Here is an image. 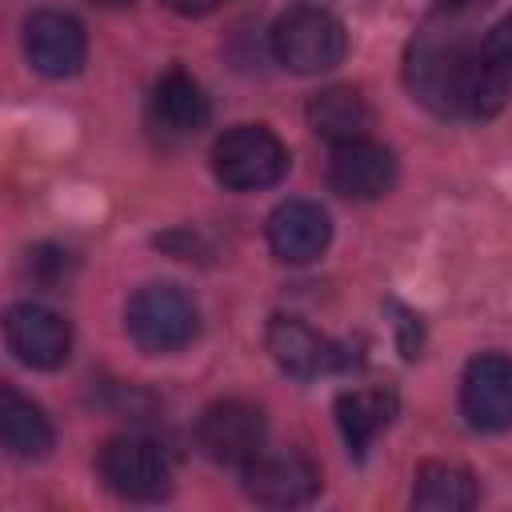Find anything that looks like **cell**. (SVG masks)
I'll return each instance as SVG.
<instances>
[{"label": "cell", "mask_w": 512, "mask_h": 512, "mask_svg": "<svg viewBox=\"0 0 512 512\" xmlns=\"http://www.w3.org/2000/svg\"><path fill=\"white\" fill-rule=\"evenodd\" d=\"M480 36L456 8L432 12L404 48V84L436 116H464Z\"/></svg>", "instance_id": "1"}, {"label": "cell", "mask_w": 512, "mask_h": 512, "mask_svg": "<svg viewBox=\"0 0 512 512\" xmlns=\"http://www.w3.org/2000/svg\"><path fill=\"white\" fill-rule=\"evenodd\" d=\"M348 52V32L344 24L316 4H296L272 24V56L300 76L328 72L344 60Z\"/></svg>", "instance_id": "2"}, {"label": "cell", "mask_w": 512, "mask_h": 512, "mask_svg": "<svg viewBox=\"0 0 512 512\" xmlns=\"http://www.w3.org/2000/svg\"><path fill=\"white\" fill-rule=\"evenodd\" d=\"M124 328L140 352L168 356V352H180L184 344H192L200 316L184 288L144 284V288H136V296L124 308Z\"/></svg>", "instance_id": "3"}, {"label": "cell", "mask_w": 512, "mask_h": 512, "mask_svg": "<svg viewBox=\"0 0 512 512\" xmlns=\"http://www.w3.org/2000/svg\"><path fill=\"white\" fill-rule=\"evenodd\" d=\"M212 172L232 192H260L284 180L288 148L264 124H236L212 148Z\"/></svg>", "instance_id": "4"}, {"label": "cell", "mask_w": 512, "mask_h": 512, "mask_svg": "<svg viewBox=\"0 0 512 512\" xmlns=\"http://www.w3.org/2000/svg\"><path fill=\"white\" fill-rule=\"evenodd\" d=\"M96 472L120 500L152 504V500H164L172 492L168 456L148 436H112V440H104V448L96 456Z\"/></svg>", "instance_id": "5"}, {"label": "cell", "mask_w": 512, "mask_h": 512, "mask_svg": "<svg viewBox=\"0 0 512 512\" xmlns=\"http://www.w3.org/2000/svg\"><path fill=\"white\" fill-rule=\"evenodd\" d=\"M264 412L252 400H216L196 420V448L220 468H248L264 452Z\"/></svg>", "instance_id": "6"}, {"label": "cell", "mask_w": 512, "mask_h": 512, "mask_svg": "<svg viewBox=\"0 0 512 512\" xmlns=\"http://www.w3.org/2000/svg\"><path fill=\"white\" fill-rule=\"evenodd\" d=\"M240 476L244 492L264 508H296L320 492V468L300 448H264Z\"/></svg>", "instance_id": "7"}, {"label": "cell", "mask_w": 512, "mask_h": 512, "mask_svg": "<svg viewBox=\"0 0 512 512\" xmlns=\"http://www.w3.org/2000/svg\"><path fill=\"white\" fill-rule=\"evenodd\" d=\"M460 412L480 432L512 428V356L480 352L460 376Z\"/></svg>", "instance_id": "8"}, {"label": "cell", "mask_w": 512, "mask_h": 512, "mask_svg": "<svg viewBox=\"0 0 512 512\" xmlns=\"http://www.w3.org/2000/svg\"><path fill=\"white\" fill-rule=\"evenodd\" d=\"M4 340H8V352L28 364V368H60L72 352V328L60 312L44 308V304H32V300H20L4 312Z\"/></svg>", "instance_id": "9"}, {"label": "cell", "mask_w": 512, "mask_h": 512, "mask_svg": "<svg viewBox=\"0 0 512 512\" xmlns=\"http://www.w3.org/2000/svg\"><path fill=\"white\" fill-rule=\"evenodd\" d=\"M24 56L48 80L76 76L84 68V56H88V40H84L80 20L68 12H56V8L32 12L24 20Z\"/></svg>", "instance_id": "10"}, {"label": "cell", "mask_w": 512, "mask_h": 512, "mask_svg": "<svg viewBox=\"0 0 512 512\" xmlns=\"http://www.w3.org/2000/svg\"><path fill=\"white\" fill-rule=\"evenodd\" d=\"M328 184L344 200H360V204L380 200L396 184V156L384 144H376L372 136H356V140L332 144Z\"/></svg>", "instance_id": "11"}, {"label": "cell", "mask_w": 512, "mask_h": 512, "mask_svg": "<svg viewBox=\"0 0 512 512\" xmlns=\"http://www.w3.org/2000/svg\"><path fill=\"white\" fill-rule=\"evenodd\" d=\"M208 116H212L208 96L188 72L172 68L156 80V88L148 96V128L164 144H180V140L200 136L208 128Z\"/></svg>", "instance_id": "12"}, {"label": "cell", "mask_w": 512, "mask_h": 512, "mask_svg": "<svg viewBox=\"0 0 512 512\" xmlns=\"http://www.w3.org/2000/svg\"><path fill=\"white\" fill-rule=\"evenodd\" d=\"M508 96H512V12L500 24H492V32L480 36V44H476L464 116L488 120L508 104Z\"/></svg>", "instance_id": "13"}, {"label": "cell", "mask_w": 512, "mask_h": 512, "mask_svg": "<svg viewBox=\"0 0 512 512\" xmlns=\"http://www.w3.org/2000/svg\"><path fill=\"white\" fill-rule=\"evenodd\" d=\"M268 248L284 264H312L332 240V220L312 200H284L268 216Z\"/></svg>", "instance_id": "14"}, {"label": "cell", "mask_w": 512, "mask_h": 512, "mask_svg": "<svg viewBox=\"0 0 512 512\" xmlns=\"http://www.w3.org/2000/svg\"><path fill=\"white\" fill-rule=\"evenodd\" d=\"M264 344H268L276 368L284 376H292V380H312V376H320V372L340 364L336 348L312 324H304L296 316H272L268 332H264Z\"/></svg>", "instance_id": "15"}, {"label": "cell", "mask_w": 512, "mask_h": 512, "mask_svg": "<svg viewBox=\"0 0 512 512\" xmlns=\"http://www.w3.org/2000/svg\"><path fill=\"white\" fill-rule=\"evenodd\" d=\"M400 396L388 384H364L336 396V428L352 456H364V448L396 420Z\"/></svg>", "instance_id": "16"}, {"label": "cell", "mask_w": 512, "mask_h": 512, "mask_svg": "<svg viewBox=\"0 0 512 512\" xmlns=\"http://www.w3.org/2000/svg\"><path fill=\"white\" fill-rule=\"evenodd\" d=\"M308 128L328 144H344V140L368 136L372 108L356 88L336 84V88H324L308 100Z\"/></svg>", "instance_id": "17"}, {"label": "cell", "mask_w": 512, "mask_h": 512, "mask_svg": "<svg viewBox=\"0 0 512 512\" xmlns=\"http://www.w3.org/2000/svg\"><path fill=\"white\" fill-rule=\"evenodd\" d=\"M0 440L16 460H40L52 448V424L40 404L24 400L16 388L0 392Z\"/></svg>", "instance_id": "18"}, {"label": "cell", "mask_w": 512, "mask_h": 512, "mask_svg": "<svg viewBox=\"0 0 512 512\" xmlns=\"http://www.w3.org/2000/svg\"><path fill=\"white\" fill-rule=\"evenodd\" d=\"M480 500L476 492V476L460 464H444V460H424L416 468V484H412V504L424 512H468Z\"/></svg>", "instance_id": "19"}, {"label": "cell", "mask_w": 512, "mask_h": 512, "mask_svg": "<svg viewBox=\"0 0 512 512\" xmlns=\"http://www.w3.org/2000/svg\"><path fill=\"white\" fill-rule=\"evenodd\" d=\"M168 12H176V16H208V12H216L224 0H160Z\"/></svg>", "instance_id": "20"}, {"label": "cell", "mask_w": 512, "mask_h": 512, "mask_svg": "<svg viewBox=\"0 0 512 512\" xmlns=\"http://www.w3.org/2000/svg\"><path fill=\"white\" fill-rule=\"evenodd\" d=\"M488 0H440V8H456V12H468V8H480Z\"/></svg>", "instance_id": "21"}, {"label": "cell", "mask_w": 512, "mask_h": 512, "mask_svg": "<svg viewBox=\"0 0 512 512\" xmlns=\"http://www.w3.org/2000/svg\"><path fill=\"white\" fill-rule=\"evenodd\" d=\"M92 4H100V8H124V4H132V0H92Z\"/></svg>", "instance_id": "22"}]
</instances>
